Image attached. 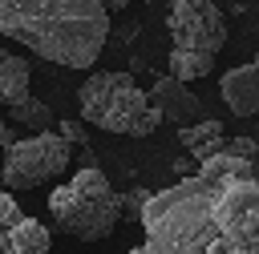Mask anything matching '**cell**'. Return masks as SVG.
<instances>
[{"label": "cell", "mask_w": 259, "mask_h": 254, "mask_svg": "<svg viewBox=\"0 0 259 254\" xmlns=\"http://www.w3.org/2000/svg\"><path fill=\"white\" fill-rule=\"evenodd\" d=\"M0 254H49V230L28 218L12 194H0Z\"/></svg>", "instance_id": "obj_7"}, {"label": "cell", "mask_w": 259, "mask_h": 254, "mask_svg": "<svg viewBox=\"0 0 259 254\" xmlns=\"http://www.w3.org/2000/svg\"><path fill=\"white\" fill-rule=\"evenodd\" d=\"M101 4H105V8H109V12H117V8H130V4H134V0H101Z\"/></svg>", "instance_id": "obj_16"}, {"label": "cell", "mask_w": 259, "mask_h": 254, "mask_svg": "<svg viewBox=\"0 0 259 254\" xmlns=\"http://www.w3.org/2000/svg\"><path fill=\"white\" fill-rule=\"evenodd\" d=\"M166 32L174 52H194L214 60L219 48L227 44V16L219 12L214 0H170Z\"/></svg>", "instance_id": "obj_6"}, {"label": "cell", "mask_w": 259, "mask_h": 254, "mask_svg": "<svg viewBox=\"0 0 259 254\" xmlns=\"http://www.w3.org/2000/svg\"><path fill=\"white\" fill-rule=\"evenodd\" d=\"M223 153H231V157H243V161H255L259 165V145L251 141V137H227V149Z\"/></svg>", "instance_id": "obj_13"}, {"label": "cell", "mask_w": 259, "mask_h": 254, "mask_svg": "<svg viewBox=\"0 0 259 254\" xmlns=\"http://www.w3.org/2000/svg\"><path fill=\"white\" fill-rule=\"evenodd\" d=\"M12 117L20 125H28V129H53V109L45 101H36V97H24L20 105H12Z\"/></svg>", "instance_id": "obj_12"}, {"label": "cell", "mask_w": 259, "mask_h": 254, "mask_svg": "<svg viewBox=\"0 0 259 254\" xmlns=\"http://www.w3.org/2000/svg\"><path fill=\"white\" fill-rule=\"evenodd\" d=\"M69 165H73V145L57 129H40L4 149L0 177H4V189H32V185L61 177Z\"/></svg>", "instance_id": "obj_5"}, {"label": "cell", "mask_w": 259, "mask_h": 254, "mask_svg": "<svg viewBox=\"0 0 259 254\" xmlns=\"http://www.w3.org/2000/svg\"><path fill=\"white\" fill-rule=\"evenodd\" d=\"M146 202H150V189H130V194H125V214H138V218H142Z\"/></svg>", "instance_id": "obj_15"}, {"label": "cell", "mask_w": 259, "mask_h": 254, "mask_svg": "<svg viewBox=\"0 0 259 254\" xmlns=\"http://www.w3.org/2000/svg\"><path fill=\"white\" fill-rule=\"evenodd\" d=\"M125 254H259V165L219 153L150 194L142 242Z\"/></svg>", "instance_id": "obj_1"}, {"label": "cell", "mask_w": 259, "mask_h": 254, "mask_svg": "<svg viewBox=\"0 0 259 254\" xmlns=\"http://www.w3.org/2000/svg\"><path fill=\"white\" fill-rule=\"evenodd\" d=\"M0 36L65 69H93L109 40L101 0H0Z\"/></svg>", "instance_id": "obj_2"}, {"label": "cell", "mask_w": 259, "mask_h": 254, "mask_svg": "<svg viewBox=\"0 0 259 254\" xmlns=\"http://www.w3.org/2000/svg\"><path fill=\"white\" fill-rule=\"evenodd\" d=\"M28 85H32V69L24 56L16 52H4L0 48V105H20L28 97Z\"/></svg>", "instance_id": "obj_11"}, {"label": "cell", "mask_w": 259, "mask_h": 254, "mask_svg": "<svg viewBox=\"0 0 259 254\" xmlns=\"http://www.w3.org/2000/svg\"><path fill=\"white\" fill-rule=\"evenodd\" d=\"M49 214L61 234L77 242H105L125 214V194H117L109 177L93 161H85L69 181L49 194Z\"/></svg>", "instance_id": "obj_3"}, {"label": "cell", "mask_w": 259, "mask_h": 254, "mask_svg": "<svg viewBox=\"0 0 259 254\" xmlns=\"http://www.w3.org/2000/svg\"><path fill=\"white\" fill-rule=\"evenodd\" d=\"M77 109H81V121L121 137H150L162 125V113L154 109L150 93L130 73H113V69L89 73L81 81Z\"/></svg>", "instance_id": "obj_4"}, {"label": "cell", "mask_w": 259, "mask_h": 254, "mask_svg": "<svg viewBox=\"0 0 259 254\" xmlns=\"http://www.w3.org/2000/svg\"><path fill=\"white\" fill-rule=\"evenodd\" d=\"M178 141H182V149H186V153H190L198 165L214 161V157L227 149L223 121H214V117H202V121H190V125H182V129H178Z\"/></svg>", "instance_id": "obj_10"}, {"label": "cell", "mask_w": 259, "mask_h": 254, "mask_svg": "<svg viewBox=\"0 0 259 254\" xmlns=\"http://www.w3.org/2000/svg\"><path fill=\"white\" fill-rule=\"evenodd\" d=\"M57 133H61L69 145H85V121H61Z\"/></svg>", "instance_id": "obj_14"}, {"label": "cell", "mask_w": 259, "mask_h": 254, "mask_svg": "<svg viewBox=\"0 0 259 254\" xmlns=\"http://www.w3.org/2000/svg\"><path fill=\"white\" fill-rule=\"evenodd\" d=\"M150 101L154 109L162 113V121H174V125H190V121H202V101L186 89V81L178 77H158L154 89H150Z\"/></svg>", "instance_id": "obj_9"}, {"label": "cell", "mask_w": 259, "mask_h": 254, "mask_svg": "<svg viewBox=\"0 0 259 254\" xmlns=\"http://www.w3.org/2000/svg\"><path fill=\"white\" fill-rule=\"evenodd\" d=\"M4 133H8V125H4V117H0V137H4Z\"/></svg>", "instance_id": "obj_17"}, {"label": "cell", "mask_w": 259, "mask_h": 254, "mask_svg": "<svg viewBox=\"0 0 259 254\" xmlns=\"http://www.w3.org/2000/svg\"><path fill=\"white\" fill-rule=\"evenodd\" d=\"M219 97L235 117H255L259 113V52L247 65H235L219 77Z\"/></svg>", "instance_id": "obj_8"}]
</instances>
